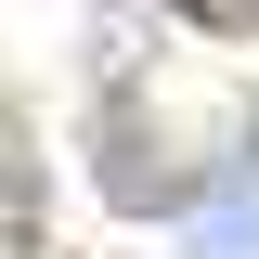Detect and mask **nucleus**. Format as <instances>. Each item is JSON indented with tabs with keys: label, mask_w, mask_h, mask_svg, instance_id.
<instances>
[{
	"label": "nucleus",
	"mask_w": 259,
	"mask_h": 259,
	"mask_svg": "<svg viewBox=\"0 0 259 259\" xmlns=\"http://www.w3.org/2000/svg\"><path fill=\"white\" fill-rule=\"evenodd\" d=\"M182 13H207V0H182Z\"/></svg>",
	"instance_id": "1"
}]
</instances>
